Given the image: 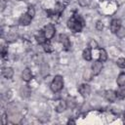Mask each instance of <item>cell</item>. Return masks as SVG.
I'll use <instances>...</instances> for the list:
<instances>
[{"mask_svg": "<svg viewBox=\"0 0 125 125\" xmlns=\"http://www.w3.org/2000/svg\"><path fill=\"white\" fill-rule=\"evenodd\" d=\"M67 102L66 101H60L59 103H58V104L56 105V107H55V109H56V111L58 112V113H61V112H62V111H64L66 108H67Z\"/></svg>", "mask_w": 125, "mask_h": 125, "instance_id": "12", "label": "cell"}, {"mask_svg": "<svg viewBox=\"0 0 125 125\" xmlns=\"http://www.w3.org/2000/svg\"><path fill=\"white\" fill-rule=\"evenodd\" d=\"M88 47H90L91 49H97L99 46H98V43H97V41H96V40H94V39H91V40L89 41Z\"/></svg>", "mask_w": 125, "mask_h": 125, "instance_id": "22", "label": "cell"}, {"mask_svg": "<svg viewBox=\"0 0 125 125\" xmlns=\"http://www.w3.org/2000/svg\"><path fill=\"white\" fill-rule=\"evenodd\" d=\"M116 64L120 68H125V58H119L116 61Z\"/></svg>", "mask_w": 125, "mask_h": 125, "instance_id": "20", "label": "cell"}, {"mask_svg": "<svg viewBox=\"0 0 125 125\" xmlns=\"http://www.w3.org/2000/svg\"><path fill=\"white\" fill-rule=\"evenodd\" d=\"M59 41H60L61 44L62 45L63 50L68 51V50L70 49L71 44H70V40H69V38H68L67 35H65V34H61V35L59 36Z\"/></svg>", "mask_w": 125, "mask_h": 125, "instance_id": "4", "label": "cell"}, {"mask_svg": "<svg viewBox=\"0 0 125 125\" xmlns=\"http://www.w3.org/2000/svg\"><path fill=\"white\" fill-rule=\"evenodd\" d=\"M120 27H121V21L118 19H113L110 22V31L116 34V32L119 30Z\"/></svg>", "mask_w": 125, "mask_h": 125, "instance_id": "9", "label": "cell"}, {"mask_svg": "<svg viewBox=\"0 0 125 125\" xmlns=\"http://www.w3.org/2000/svg\"><path fill=\"white\" fill-rule=\"evenodd\" d=\"M116 35H117L119 38H123V37L125 36V28L121 26V27L119 28V30L116 32Z\"/></svg>", "mask_w": 125, "mask_h": 125, "instance_id": "23", "label": "cell"}, {"mask_svg": "<svg viewBox=\"0 0 125 125\" xmlns=\"http://www.w3.org/2000/svg\"><path fill=\"white\" fill-rule=\"evenodd\" d=\"M43 50L46 52V53H52L54 51V48L52 46V44L49 42V40H47L44 44H43Z\"/></svg>", "mask_w": 125, "mask_h": 125, "instance_id": "18", "label": "cell"}, {"mask_svg": "<svg viewBox=\"0 0 125 125\" xmlns=\"http://www.w3.org/2000/svg\"><path fill=\"white\" fill-rule=\"evenodd\" d=\"M93 76H94V74H93L92 70H86V71L84 72V74H83V78H84L85 80H87V81L91 80Z\"/></svg>", "mask_w": 125, "mask_h": 125, "instance_id": "19", "label": "cell"}, {"mask_svg": "<svg viewBox=\"0 0 125 125\" xmlns=\"http://www.w3.org/2000/svg\"><path fill=\"white\" fill-rule=\"evenodd\" d=\"M21 79L25 82H29L32 79V72L28 67L24 68L23 71L21 72Z\"/></svg>", "mask_w": 125, "mask_h": 125, "instance_id": "10", "label": "cell"}, {"mask_svg": "<svg viewBox=\"0 0 125 125\" xmlns=\"http://www.w3.org/2000/svg\"><path fill=\"white\" fill-rule=\"evenodd\" d=\"M35 39H36V41H37L38 44H42V45L47 41V39H46V37H45V35H44L43 30H42V31H39V32L35 35Z\"/></svg>", "mask_w": 125, "mask_h": 125, "instance_id": "13", "label": "cell"}, {"mask_svg": "<svg viewBox=\"0 0 125 125\" xmlns=\"http://www.w3.org/2000/svg\"><path fill=\"white\" fill-rule=\"evenodd\" d=\"M102 69H103V62H100L99 60L96 61V62H94L92 63L91 70H92V72H93V74H94L95 76H96V75H99V74L101 73Z\"/></svg>", "mask_w": 125, "mask_h": 125, "instance_id": "6", "label": "cell"}, {"mask_svg": "<svg viewBox=\"0 0 125 125\" xmlns=\"http://www.w3.org/2000/svg\"><path fill=\"white\" fill-rule=\"evenodd\" d=\"M78 92L80 93V95L82 97H88L89 94H90V92H91V87L87 83L80 84L79 87H78Z\"/></svg>", "mask_w": 125, "mask_h": 125, "instance_id": "5", "label": "cell"}, {"mask_svg": "<svg viewBox=\"0 0 125 125\" xmlns=\"http://www.w3.org/2000/svg\"><path fill=\"white\" fill-rule=\"evenodd\" d=\"M31 21H32V18H31L27 13H24V14H22V15L20 17V19H19V23H20L21 25L26 26V25H29V24H30Z\"/></svg>", "mask_w": 125, "mask_h": 125, "instance_id": "7", "label": "cell"}, {"mask_svg": "<svg viewBox=\"0 0 125 125\" xmlns=\"http://www.w3.org/2000/svg\"><path fill=\"white\" fill-rule=\"evenodd\" d=\"M104 98L107 102L109 103H114L117 99V96H116V92L113 91V90H106L104 92Z\"/></svg>", "mask_w": 125, "mask_h": 125, "instance_id": "8", "label": "cell"}, {"mask_svg": "<svg viewBox=\"0 0 125 125\" xmlns=\"http://www.w3.org/2000/svg\"><path fill=\"white\" fill-rule=\"evenodd\" d=\"M116 83L119 87L121 86H125V72H121L116 79Z\"/></svg>", "mask_w": 125, "mask_h": 125, "instance_id": "15", "label": "cell"}, {"mask_svg": "<svg viewBox=\"0 0 125 125\" xmlns=\"http://www.w3.org/2000/svg\"><path fill=\"white\" fill-rule=\"evenodd\" d=\"M19 1H21V0H19Z\"/></svg>", "mask_w": 125, "mask_h": 125, "instance_id": "30", "label": "cell"}, {"mask_svg": "<svg viewBox=\"0 0 125 125\" xmlns=\"http://www.w3.org/2000/svg\"><path fill=\"white\" fill-rule=\"evenodd\" d=\"M4 1H5V2H9L10 0H4Z\"/></svg>", "mask_w": 125, "mask_h": 125, "instance_id": "29", "label": "cell"}, {"mask_svg": "<svg viewBox=\"0 0 125 125\" xmlns=\"http://www.w3.org/2000/svg\"><path fill=\"white\" fill-rule=\"evenodd\" d=\"M115 92H116V96L119 100H124L125 99V87L124 86L119 87L118 90L115 91Z\"/></svg>", "mask_w": 125, "mask_h": 125, "instance_id": "16", "label": "cell"}, {"mask_svg": "<svg viewBox=\"0 0 125 125\" xmlns=\"http://www.w3.org/2000/svg\"><path fill=\"white\" fill-rule=\"evenodd\" d=\"M67 123H68V124H69V123H75V121H74V120H68Z\"/></svg>", "mask_w": 125, "mask_h": 125, "instance_id": "27", "label": "cell"}, {"mask_svg": "<svg viewBox=\"0 0 125 125\" xmlns=\"http://www.w3.org/2000/svg\"><path fill=\"white\" fill-rule=\"evenodd\" d=\"M63 88V78L61 75H56L50 84V89L53 93H58Z\"/></svg>", "mask_w": 125, "mask_h": 125, "instance_id": "2", "label": "cell"}, {"mask_svg": "<svg viewBox=\"0 0 125 125\" xmlns=\"http://www.w3.org/2000/svg\"><path fill=\"white\" fill-rule=\"evenodd\" d=\"M90 1H91V0H78L79 5L82 6V7H86V6H88V5L90 4Z\"/></svg>", "mask_w": 125, "mask_h": 125, "instance_id": "25", "label": "cell"}, {"mask_svg": "<svg viewBox=\"0 0 125 125\" xmlns=\"http://www.w3.org/2000/svg\"><path fill=\"white\" fill-rule=\"evenodd\" d=\"M107 60V53H106V51L104 50V49H100V56H99V61L100 62H105Z\"/></svg>", "mask_w": 125, "mask_h": 125, "instance_id": "17", "label": "cell"}, {"mask_svg": "<svg viewBox=\"0 0 125 125\" xmlns=\"http://www.w3.org/2000/svg\"><path fill=\"white\" fill-rule=\"evenodd\" d=\"M67 27L72 31V32H80L85 24V21H84V19L79 16V15H75L73 17H71L67 22Z\"/></svg>", "mask_w": 125, "mask_h": 125, "instance_id": "1", "label": "cell"}, {"mask_svg": "<svg viewBox=\"0 0 125 125\" xmlns=\"http://www.w3.org/2000/svg\"><path fill=\"white\" fill-rule=\"evenodd\" d=\"M31 18H33L34 16H35V9H34V7L33 6H28V8H27V12H26Z\"/></svg>", "mask_w": 125, "mask_h": 125, "instance_id": "21", "label": "cell"}, {"mask_svg": "<svg viewBox=\"0 0 125 125\" xmlns=\"http://www.w3.org/2000/svg\"><path fill=\"white\" fill-rule=\"evenodd\" d=\"M2 75L6 79H11L14 76V69L12 67H10V66L3 67V69H2Z\"/></svg>", "mask_w": 125, "mask_h": 125, "instance_id": "11", "label": "cell"}, {"mask_svg": "<svg viewBox=\"0 0 125 125\" xmlns=\"http://www.w3.org/2000/svg\"><path fill=\"white\" fill-rule=\"evenodd\" d=\"M7 121H6V113H3L2 114V124H6Z\"/></svg>", "mask_w": 125, "mask_h": 125, "instance_id": "26", "label": "cell"}, {"mask_svg": "<svg viewBox=\"0 0 125 125\" xmlns=\"http://www.w3.org/2000/svg\"><path fill=\"white\" fill-rule=\"evenodd\" d=\"M96 29L99 30V31H102L104 29V23H103L102 21H98L96 22Z\"/></svg>", "mask_w": 125, "mask_h": 125, "instance_id": "24", "label": "cell"}, {"mask_svg": "<svg viewBox=\"0 0 125 125\" xmlns=\"http://www.w3.org/2000/svg\"><path fill=\"white\" fill-rule=\"evenodd\" d=\"M43 32H44V35L46 37L47 40H51L54 36H55V33H56V27L53 23H48L47 25H45L44 29H43Z\"/></svg>", "mask_w": 125, "mask_h": 125, "instance_id": "3", "label": "cell"}, {"mask_svg": "<svg viewBox=\"0 0 125 125\" xmlns=\"http://www.w3.org/2000/svg\"><path fill=\"white\" fill-rule=\"evenodd\" d=\"M82 57L85 61H91L92 60V51H91V48L88 47L86 49L83 50V53H82Z\"/></svg>", "mask_w": 125, "mask_h": 125, "instance_id": "14", "label": "cell"}, {"mask_svg": "<svg viewBox=\"0 0 125 125\" xmlns=\"http://www.w3.org/2000/svg\"><path fill=\"white\" fill-rule=\"evenodd\" d=\"M123 118H124V122H125V111H124V114H123Z\"/></svg>", "mask_w": 125, "mask_h": 125, "instance_id": "28", "label": "cell"}]
</instances>
